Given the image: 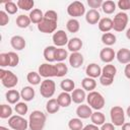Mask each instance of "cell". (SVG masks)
<instances>
[{
	"instance_id": "d6a6232c",
	"label": "cell",
	"mask_w": 130,
	"mask_h": 130,
	"mask_svg": "<svg viewBox=\"0 0 130 130\" xmlns=\"http://www.w3.org/2000/svg\"><path fill=\"white\" fill-rule=\"evenodd\" d=\"M101 40H102V43L104 45H106L107 47H111V46H113L116 43L117 38L112 32H105V34H103Z\"/></svg>"
},
{
	"instance_id": "ab89813d",
	"label": "cell",
	"mask_w": 130,
	"mask_h": 130,
	"mask_svg": "<svg viewBox=\"0 0 130 130\" xmlns=\"http://www.w3.org/2000/svg\"><path fill=\"white\" fill-rule=\"evenodd\" d=\"M14 110H15V112H16L17 115L24 116L27 113V111H28V106L24 102H19V103H17L15 105Z\"/></svg>"
},
{
	"instance_id": "44dd1931",
	"label": "cell",
	"mask_w": 130,
	"mask_h": 130,
	"mask_svg": "<svg viewBox=\"0 0 130 130\" xmlns=\"http://www.w3.org/2000/svg\"><path fill=\"white\" fill-rule=\"evenodd\" d=\"M5 98L6 101L11 104V105H16L17 103H19V100L21 99L20 92L17 91L16 89H8L5 93Z\"/></svg>"
},
{
	"instance_id": "9f6ffc18",
	"label": "cell",
	"mask_w": 130,
	"mask_h": 130,
	"mask_svg": "<svg viewBox=\"0 0 130 130\" xmlns=\"http://www.w3.org/2000/svg\"><path fill=\"white\" fill-rule=\"evenodd\" d=\"M0 130H10V129H8V128H6L4 126H0Z\"/></svg>"
},
{
	"instance_id": "681fc988",
	"label": "cell",
	"mask_w": 130,
	"mask_h": 130,
	"mask_svg": "<svg viewBox=\"0 0 130 130\" xmlns=\"http://www.w3.org/2000/svg\"><path fill=\"white\" fill-rule=\"evenodd\" d=\"M100 130H115V125L113 123H104Z\"/></svg>"
},
{
	"instance_id": "7a4b0ae2",
	"label": "cell",
	"mask_w": 130,
	"mask_h": 130,
	"mask_svg": "<svg viewBox=\"0 0 130 130\" xmlns=\"http://www.w3.org/2000/svg\"><path fill=\"white\" fill-rule=\"evenodd\" d=\"M46 115L39 110H35L29 114L28 127L30 130H43L46 124Z\"/></svg>"
},
{
	"instance_id": "8992f818",
	"label": "cell",
	"mask_w": 130,
	"mask_h": 130,
	"mask_svg": "<svg viewBox=\"0 0 130 130\" xmlns=\"http://www.w3.org/2000/svg\"><path fill=\"white\" fill-rule=\"evenodd\" d=\"M128 20H129V17L126 12L124 11L118 12L113 19V29L118 32L123 31L128 24Z\"/></svg>"
},
{
	"instance_id": "9a60e30c",
	"label": "cell",
	"mask_w": 130,
	"mask_h": 130,
	"mask_svg": "<svg viewBox=\"0 0 130 130\" xmlns=\"http://www.w3.org/2000/svg\"><path fill=\"white\" fill-rule=\"evenodd\" d=\"M84 62V58L81 53L75 52L71 53L69 56V64L72 68H79Z\"/></svg>"
},
{
	"instance_id": "3957f363",
	"label": "cell",
	"mask_w": 130,
	"mask_h": 130,
	"mask_svg": "<svg viewBox=\"0 0 130 130\" xmlns=\"http://www.w3.org/2000/svg\"><path fill=\"white\" fill-rule=\"evenodd\" d=\"M117 73V68L113 64H107L102 68V75L100 76V82L104 86H109L114 82V78Z\"/></svg>"
},
{
	"instance_id": "816d5d0a",
	"label": "cell",
	"mask_w": 130,
	"mask_h": 130,
	"mask_svg": "<svg viewBox=\"0 0 130 130\" xmlns=\"http://www.w3.org/2000/svg\"><path fill=\"white\" fill-rule=\"evenodd\" d=\"M124 74H125L126 78L130 79V63L126 64V66H125V68H124Z\"/></svg>"
},
{
	"instance_id": "60d3db41",
	"label": "cell",
	"mask_w": 130,
	"mask_h": 130,
	"mask_svg": "<svg viewBox=\"0 0 130 130\" xmlns=\"http://www.w3.org/2000/svg\"><path fill=\"white\" fill-rule=\"evenodd\" d=\"M68 57V53L63 48H57L55 53V61L57 62H63Z\"/></svg>"
},
{
	"instance_id": "ffe728a7",
	"label": "cell",
	"mask_w": 130,
	"mask_h": 130,
	"mask_svg": "<svg viewBox=\"0 0 130 130\" xmlns=\"http://www.w3.org/2000/svg\"><path fill=\"white\" fill-rule=\"evenodd\" d=\"M116 58L121 64L130 63V50L127 48H122L116 53Z\"/></svg>"
},
{
	"instance_id": "ac0fdd59",
	"label": "cell",
	"mask_w": 130,
	"mask_h": 130,
	"mask_svg": "<svg viewBox=\"0 0 130 130\" xmlns=\"http://www.w3.org/2000/svg\"><path fill=\"white\" fill-rule=\"evenodd\" d=\"M85 20L88 24H96L101 20V14L96 9H89L85 13Z\"/></svg>"
},
{
	"instance_id": "8d00e7d4",
	"label": "cell",
	"mask_w": 130,
	"mask_h": 130,
	"mask_svg": "<svg viewBox=\"0 0 130 130\" xmlns=\"http://www.w3.org/2000/svg\"><path fill=\"white\" fill-rule=\"evenodd\" d=\"M68 127L70 130H82L83 123L79 118H72L68 122Z\"/></svg>"
},
{
	"instance_id": "f907efd6",
	"label": "cell",
	"mask_w": 130,
	"mask_h": 130,
	"mask_svg": "<svg viewBox=\"0 0 130 130\" xmlns=\"http://www.w3.org/2000/svg\"><path fill=\"white\" fill-rule=\"evenodd\" d=\"M82 130H100V129H99V126H96L94 124H88V125L84 126Z\"/></svg>"
},
{
	"instance_id": "8fae6325",
	"label": "cell",
	"mask_w": 130,
	"mask_h": 130,
	"mask_svg": "<svg viewBox=\"0 0 130 130\" xmlns=\"http://www.w3.org/2000/svg\"><path fill=\"white\" fill-rule=\"evenodd\" d=\"M39 74L42 77L50 78V77H57V68L56 65L51 63H43L39 67Z\"/></svg>"
},
{
	"instance_id": "4fadbf2b",
	"label": "cell",
	"mask_w": 130,
	"mask_h": 130,
	"mask_svg": "<svg viewBox=\"0 0 130 130\" xmlns=\"http://www.w3.org/2000/svg\"><path fill=\"white\" fill-rule=\"evenodd\" d=\"M100 58L103 62H105L107 64H110L116 58V53H115L114 49H112L111 47H106V48L101 50Z\"/></svg>"
},
{
	"instance_id": "4dcf8cb0",
	"label": "cell",
	"mask_w": 130,
	"mask_h": 130,
	"mask_svg": "<svg viewBox=\"0 0 130 130\" xmlns=\"http://www.w3.org/2000/svg\"><path fill=\"white\" fill-rule=\"evenodd\" d=\"M60 87L65 92H70L75 89V83L70 78H65L60 82Z\"/></svg>"
},
{
	"instance_id": "cb8c5ba5",
	"label": "cell",
	"mask_w": 130,
	"mask_h": 130,
	"mask_svg": "<svg viewBox=\"0 0 130 130\" xmlns=\"http://www.w3.org/2000/svg\"><path fill=\"white\" fill-rule=\"evenodd\" d=\"M20 95L24 102H30L34 100L36 92H35V89L32 88V86H24L20 90Z\"/></svg>"
},
{
	"instance_id": "5b68a950",
	"label": "cell",
	"mask_w": 130,
	"mask_h": 130,
	"mask_svg": "<svg viewBox=\"0 0 130 130\" xmlns=\"http://www.w3.org/2000/svg\"><path fill=\"white\" fill-rule=\"evenodd\" d=\"M0 80L2 85L6 88H13L18 83V77L12 71L3 68L0 69Z\"/></svg>"
},
{
	"instance_id": "f546056e",
	"label": "cell",
	"mask_w": 130,
	"mask_h": 130,
	"mask_svg": "<svg viewBox=\"0 0 130 130\" xmlns=\"http://www.w3.org/2000/svg\"><path fill=\"white\" fill-rule=\"evenodd\" d=\"M90 121L92 122V124H94L96 126H102L104 123H106V117H105L104 113H102L100 111H95L91 114Z\"/></svg>"
},
{
	"instance_id": "d590c367",
	"label": "cell",
	"mask_w": 130,
	"mask_h": 130,
	"mask_svg": "<svg viewBox=\"0 0 130 130\" xmlns=\"http://www.w3.org/2000/svg\"><path fill=\"white\" fill-rule=\"evenodd\" d=\"M41 75L39 74V72H36V71H30L27 73L26 75V80L31 84V85H38L41 82Z\"/></svg>"
},
{
	"instance_id": "4316f807",
	"label": "cell",
	"mask_w": 130,
	"mask_h": 130,
	"mask_svg": "<svg viewBox=\"0 0 130 130\" xmlns=\"http://www.w3.org/2000/svg\"><path fill=\"white\" fill-rule=\"evenodd\" d=\"M81 86L84 90H87V91H93L96 87V81L94 78H90V77H84L82 80H81Z\"/></svg>"
},
{
	"instance_id": "836d02e7",
	"label": "cell",
	"mask_w": 130,
	"mask_h": 130,
	"mask_svg": "<svg viewBox=\"0 0 130 130\" xmlns=\"http://www.w3.org/2000/svg\"><path fill=\"white\" fill-rule=\"evenodd\" d=\"M116 6L117 4L112 1V0H106L103 2V5H102V10L106 13V14H112L115 12L116 10Z\"/></svg>"
},
{
	"instance_id": "277c9868",
	"label": "cell",
	"mask_w": 130,
	"mask_h": 130,
	"mask_svg": "<svg viewBox=\"0 0 130 130\" xmlns=\"http://www.w3.org/2000/svg\"><path fill=\"white\" fill-rule=\"evenodd\" d=\"M86 102H87L88 106L95 111L102 110L106 104V101H105V98L103 96V94L95 90L88 92V94L86 95Z\"/></svg>"
},
{
	"instance_id": "52a82bcc",
	"label": "cell",
	"mask_w": 130,
	"mask_h": 130,
	"mask_svg": "<svg viewBox=\"0 0 130 130\" xmlns=\"http://www.w3.org/2000/svg\"><path fill=\"white\" fill-rule=\"evenodd\" d=\"M110 117L115 126H122L125 123V112L120 106H114L110 110Z\"/></svg>"
},
{
	"instance_id": "1f68e13d",
	"label": "cell",
	"mask_w": 130,
	"mask_h": 130,
	"mask_svg": "<svg viewBox=\"0 0 130 130\" xmlns=\"http://www.w3.org/2000/svg\"><path fill=\"white\" fill-rule=\"evenodd\" d=\"M16 25L20 28H26L29 26L30 24V18L28 15H24V14H20L16 17Z\"/></svg>"
},
{
	"instance_id": "db71d44e",
	"label": "cell",
	"mask_w": 130,
	"mask_h": 130,
	"mask_svg": "<svg viewBox=\"0 0 130 130\" xmlns=\"http://www.w3.org/2000/svg\"><path fill=\"white\" fill-rule=\"evenodd\" d=\"M126 38H127L128 40H130V27L126 30Z\"/></svg>"
},
{
	"instance_id": "f6af8a7d",
	"label": "cell",
	"mask_w": 130,
	"mask_h": 130,
	"mask_svg": "<svg viewBox=\"0 0 130 130\" xmlns=\"http://www.w3.org/2000/svg\"><path fill=\"white\" fill-rule=\"evenodd\" d=\"M8 22H9L8 13L5 10H1L0 11V25L1 26H5Z\"/></svg>"
},
{
	"instance_id": "7dc6e473",
	"label": "cell",
	"mask_w": 130,
	"mask_h": 130,
	"mask_svg": "<svg viewBox=\"0 0 130 130\" xmlns=\"http://www.w3.org/2000/svg\"><path fill=\"white\" fill-rule=\"evenodd\" d=\"M0 66L6 67L9 66V57H8V53H1L0 54Z\"/></svg>"
},
{
	"instance_id": "e0dca14e",
	"label": "cell",
	"mask_w": 130,
	"mask_h": 130,
	"mask_svg": "<svg viewBox=\"0 0 130 130\" xmlns=\"http://www.w3.org/2000/svg\"><path fill=\"white\" fill-rule=\"evenodd\" d=\"M91 114H92V111L88 105L81 104L76 109V115L79 119H88L91 117Z\"/></svg>"
},
{
	"instance_id": "bcb514c9",
	"label": "cell",
	"mask_w": 130,
	"mask_h": 130,
	"mask_svg": "<svg viewBox=\"0 0 130 130\" xmlns=\"http://www.w3.org/2000/svg\"><path fill=\"white\" fill-rule=\"evenodd\" d=\"M117 5L121 9V11L130 10V0H119Z\"/></svg>"
},
{
	"instance_id": "9c48e42d",
	"label": "cell",
	"mask_w": 130,
	"mask_h": 130,
	"mask_svg": "<svg viewBox=\"0 0 130 130\" xmlns=\"http://www.w3.org/2000/svg\"><path fill=\"white\" fill-rule=\"evenodd\" d=\"M55 90H56V84L54 80L47 78L42 81L41 87H40V93L43 98H46V99L52 98L55 93Z\"/></svg>"
},
{
	"instance_id": "603a6c76",
	"label": "cell",
	"mask_w": 130,
	"mask_h": 130,
	"mask_svg": "<svg viewBox=\"0 0 130 130\" xmlns=\"http://www.w3.org/2000/svg\"><path fill=\"white\" fill-rule=\"evenodd\" d=\"M82 41L79 38H72L69 40L68 44H67V48L71 53H75V52H79V50L82 48Z\"/></svg>"
},
{
	"instance_id": "5bb4252c",
	"label": "cell",
	"mask_w": 130,
	"mask_h": 130,
	"mask_svg": "<svg viewBox=\"0 0 130 130\" xmlns=\"http://www.w3.org/2000/svg\"><path fill=\"white\" fill-rule=\"evenodd\" d=\"M85 73H86L87 77L95 79V78H98V77H100L102 75V68L96 63H90V64H88L86 66Z\"/></svg>"
},
{
	"instance_id": "d4e9b609",
	"label": "cell",
	"mask_w": 130,
	"mask_h": 130,
	"mask_svg": "<svg viewBox=\"0 0 130 130\" xmlns=\"http://www.w3.org/2000/svg\"><path fill=\"white\" fill-rule=\"evenodd\" d=\"M57 101L60 105V107L62 108H67L71 105L72 103V99H71V94L69 92H65V91H62L61 93H59L58 98H57Z\"/></svg>"
},
{
	"instance_id": "30bf717a",
	"label": "cell",
	"mask_w": 130,
	"mask_h": 130,
	"mask_svg": "<svg viewBox=\"0 0 130 130\" xmlns=\"http://www.w3.org/2000/svg\"><path fill=\"white\" fill-rule=\"evenodd\" d=\"M67 13L69 16H72V18L82 16L85 13V6L80 1H73L68 5Z\"/></svg>"
},
{
	"instance_id": "f35d334b",
	"label": "cell",
	"mask_w": 130,
	"mask_h": 130,
	"mask_svg": "<svg viewBox=\"0 0 130 130\" xmlns=\"http://www.w3.org/2000/svg\"><path fill=\"white\" fill-rule=\"evenodd\" d=\"M16 4H17L18 8L25 10V11H29L35 5V1L34 0H18L16 2Z\"/></svg>"
},
{
	"instance_id": "7c38bea8",
	"label": "cell",
	"mask_w": 130,
	"mask_h": 130,
	"mask_svg": "<svg viewBox=\"0 0 130 130\" xmlns=\"http://www.w3.org/2000/svg\"><path fill=\"white\" fill-rule=\"evenodd\" d=\"M52 41H53L55 47L62 48L63 46H65V45L68 44L69 39H68L67 34H66L63 29H59V30H56V31L53 34V36H52Z\"/></svg>"
},
{
	"instance_id": "7402d4cb",
	"label": "cell",
	"mask_w": 130,
	"mask_h": 130,
	"mask_svg": "<svg viewBox=\"0 0 130 130\" xmlns=\"http://www.w3.org/2000/svg\"><path fill=\"white\" fill-rule=\"evenodd\" d=\"M98 24H99V29L103 31L104 34L109 32L111 29H113V19H111L110 17L101 18Z\"/></svg>"
},
{
	"instance_id": "83f0119b",
	"label": "cell",
	"mask_w": 130,
	"mask_h": 130,
	"mask_svg": "<svg viewBox=\"0 0 130 130\" xmlns=\"http://www.w3.org/2000/svg\"><path fill=\"white\" fill-rule=\"evenodd\" d=\"M44 14L45 13H43V11L41 10V9H39V8H35V9H32L30 12H29V18H30V21L32 22V23H36V24H39L42 20H43V18H44Z\"/></svg>"
},
{
	"instance_id": "b9f144b4",
	"label": "cell",
	"mask_w": 130,
	"mask_h": 130,
	"mask_svg": "<svg viewBox=\"0 0 130 130\" xmlns=\"http://www.w3.org/2000/svg\"><path fill=\"white\" fill-rule=\"evenodd\" d=\"M56 65V68H57V77H63L67 74L68 72V67L65 63L63 62H57Z\"/></svg>"
},
{
	"instance_id": "484cf974",
	"label": "cell",
	"mask_w": 130,
	"mask_h": 130,
	"mask_svg": "<svg viewBox=\"0 0 130 130\" xmlns=\"http://www.w3.org/2000/svg\"><path fill=\"white\" fill-rule=\"evenodd\" d=\"M57 47L55 46H47L44 49V58L48 63H52L55 61V53H56Z\"/></svg>"
},
{
	"instance_id": "7bdbcfd3",
	"label": "cell",
	"mask_w": 130,
	"mask_h": 130,
	"mask_svg": "<svg viewBox=\"0 0 130 130\" xmlns=\"http://www.w3.org/2000/svg\"><path fill=\"white\" fill-rule=\"evenodd\" d=\"M4 8H5V11L8 13V14H15L18 10V6L16 3L12 2V1H7L4 3Z\"/></svg>"
},
{
	"instance_id": "6da1fadb",
	"label": "cell",
	"mask_w": 130,
	"mask_h": 130,
	"mask_svg": "<svg viewBox=\"0 0 130 130\" xmlns=\"http://www.w3.org/2000/svg\"><path fill=\"white\" fill-rule=\"evenodd\" d=\"M58 14L55 10H48L44 14L43 20L38 24V29L43 34H52L56 31Z\"/></svg>"
},
{
	"instance_id": "c3c4849f",
	"label": "cell",
	"mask_w": 130,
	"mask_h": 130,
	"mask_svg": "<svg viewBox=\"0 0 130 130\" xmlns=\"http://www.w3.org/2000/svg\"><path fill=\"white\" fill-rule=\"evenodd\" d=\"M102 0H87V4L91 9H95V8H100L103 5Z\"/></svg>"
},
{
	"instance_id": "ba28073f",
	"label": "cell",
	"mask_w": 130,
	"mask_h": 130,
	"mask_svg": "<svg viewBox=\"0 0 130 130\" xmlns=\"http://www.w3.org/2000/svg\"><path fill=\"white\" fill-rule=\"evenodd\" d=\"M8 126L12 130H26L28 121L20 115H13L8 119Z\"/></svg>"
},
{
	"instance_id": "11a10c76",
	"label": "cell",
	"mask_w": 130,
	"mask_h": 130,
	"mask_svg": "<svg viewBox=\"0 0 130 130\" xmlns=\"http://www.w3.org/2000/svg\"><path fill=\"white\" fill-rule=\"evenodd\" d=\"M126 114H127V116L130 118V106L127 108V110H126Z\"/></svg>"
},
{
	"instance_id": "d6986e66",
	"label": "cell",
	"mask_w": 130,
	"mask_h": 130,
	"mask_svg": "<svg viewBox=\"0 0 130 130\" xmlns=\"http://www.w3.org/2000/svg\"><path fill=\"white\" fill-rule=\"evenodd\" d=\"M72 102L75 104H82L86 100V93L83 88H75L71 93Z\"/></svg>"
},
{
	"instance_id": "ee69618b",
	"label": "cell",
	"mask_w": 130,
	"mask_h": 130,
	"mask_svg": "<svg viewBox=\"0 0 130 130\" xmlns=\"http://www.w3.org/2000/svg\"><path fill=\"white\" fill-rule=\"evenodd\" d=\"M8 57H9V66L10 67H15L19 63V56L15 52H8Z\"/></svg>"
},
{
	"instance_id": "74e56055",
	"label": "cell",
	"mask_w": 130,
	"mask_h": 130,
	"mask_svg": "<svg viewBox=\"0 0 130 130\" xmlns=\"http://www.w3.org/2000/svg\"><path fill=\"white\" fill-rule=\"evenodd\" d=\"M12 115V108L8 105L2 104L0 107V118L1 119H9Z\"/></svg>"
},
{
	"instance_id": "2e32d148",
	"label": "cell",
	"mask_w": 130,
	"mask_h": 130,
	"mask_svg": "<svg viewBox=\"0 0 130 130\" xmlns=\"http://www.w3.org/2000/svg\"><path fill=\"white\" fill-rule=\"evenodd\" d=\"M10 45L11 47L16 50V51H21L25 48L26 46V42L24 40L23 37L21 36H13L11 39H10Z\"/></svg>"
},
{
	"instance_id": "f1b7e54d",
	"label": "cell",
	"mask_w": 130,
	"mask_h": 130,
	"mask_svg": "<svg viewBox=\"0 0 130 130\" xmlns=\"http://www.w3.org/2000/svg\"><path fill=\"white\" fill-rule=\"evenodd\" d=\"M60 108L61 107H60L57 99H49V101L46 104V111L49 114H55V113H57Z\"/></svg>"
},
{
	"instance_id": "e575fe53",
	"label": "cell",
	"mask_w": 130,
	"mask_h": 130,
	"mask_svg": "<svg viewBox=\"0 0 130 130\" xmlns=\"http://www.w3.org/2000/svg\"><path fill=\"white\" fill-rule=\"evenodd\" d=\"M66 28L69 32H77L79 29H80V24H79V21L76 19V18H70L67 23H66Z\"/></svg>"
},
{
	"instance_id": "f5cc1de1",
	"label": "cell",
	"mask_w": 130,
	"mask_h": 130,
	"mask_svg": "<svg viewBox=\"0 0 130 130\" xmlns=\"http://www.w3.org/2000/svg\"><path fill=\"white\" fill-rule=\"evenodd\" d=\"M122 130H130V123H124L122 125Z\"/></svg>"
}]
</instances>
